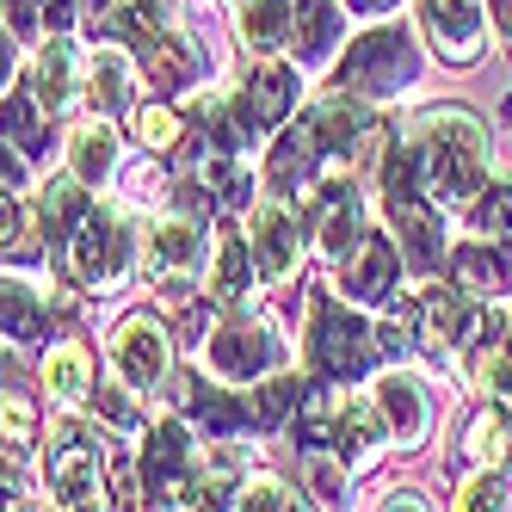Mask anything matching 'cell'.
<instances>
[{"label":"cell","mask_w":512,"mask_h":512,"mask_svg":"<svg viewBox=\"0 0 512 512\" xmlns=\"http://www.w3.org/2000/svg\"><path fill=\"white\" fill-rule=\"evenodd\" d=\"M420 167H426V198L438 210H475L488 192V130L463 105H432L408 124Z\"/></svg>","instance_id":"1"},{"label":"cell","mask_w":512,"mask_h":512,"mask_svg":"<svg viewBox=\"0 0 512 512\" xmlns=\"http://www.w3.org/2000/svg\"><path fill=\"white\" fill-rule=\"evenodd\" d=\"M303 352H309L315 383H358V377L377 364L383 340H377V327L364 321L358 309L334 303L327 290H309V334H303Z\"/></svg>","instance_id":"2"},{"label":"cell","mask_w":512,"mask_h":512,"mask_svg":"<svg viewBox=\"0 0 512 512\" xmlns=\"http://www.w3.org/2000/svg\"><path fill=\"white\" fill-rule=\"evenodd\" d=\"M105 445L81 426V420H62L44 445V482H50V500L56 512H105Z\"/></svg>","instance_id":"3"},{"label":"cell","mask_w":512,"mask_h":512,"mask_svg":"<svg viewBox=\"0 0 512 512\" xmlns=\"http://www.w3.org/2000/svg\"><path fill=\"white\" fill-rule=\"evenodd\" d=\"M303 223H309V253L327 266L352 260V247H364V192L346 167H334L303 198Z\"/></svg>","instance_id":"4"},{"label":"cell","mask_w":512,"mask_h":512,"mask_svg":"<svg viewBox=\"0 0 512 512\" xmlns=\"http://www.w3.org/2000/svg\"><path fill=\"white\" fill-rule=\"evenodd\" d=\"M198 272H204V223L192 210H173L149 229V278L173 309H198Z\"/></svg>","instance_id":"5"},{"label":"cell","mask_w":512,"mask_h":512,"mask_svg":"<svg viewBox=\"0 0 512 512\" xmlns=\"http://www.w3.org/2000/svg\"><path fill=\"white\" fill-rule=\"evenodd\" d=\"M204 358H210V371L223 377V383H260V377H272L278 364H284V340H278V327L266 315L235 309L204 340Z\"/></svg>","instance_id":"6"},{"label":"cell","mask_w":512,"mask_h":512,"mask_svg":"<svg viewBox=\"0 0 512 512\" xmlns=\"http://www.w3.org/2000/svg\"><path fill=\"white\" fill-rule=\"evenodd\" d=\"M136 469H142V488H149V500H155L161 512L192 506V494H198V482H204V463H198V445H192L186 420H161V426H149Z\"/></svg>","instance_id":"7"},{"label":"cell","mask_w":512,"mask_h":512,"mask_svg":"<svg viewBox=\"0 0 512 512\" xmlns=\"http://www.w3.org/2000/svg\"><path fill=\"white\" fill-rule=\"evenodd\" d=\"M62 266H68V284L75 290H112L130 272V216L112 204H93V216L68 241Z\"/></svg>","instance_id":"8"},{"label":"cell","mask_w":512,"mask_h":512,"mask_svg":"<svg viewBox=\"0 0 512 512\" xmlns=\"http://www.w3.org/2000/svg\"><path fill=\"white\" fill-rule=\"evenodd\" d=\"M414 81V50H408V31H364V38L346 50L340 62V93H358V99H395L401 87Z\"/></svg>","instance_id":"9"},{"label":"cell","mask_w":512,"mask_h":512,"mask_svg":"<svg viewBox=\"0 0 512 512\" xmlns=\"http://www.w3.org/2000/svg\"><path fill=\"white\" fill-rule=\"evenodd\" d=\"M112 371L124 389H161L173 377V334L155 315H124L112 327Z\"/></svg>","instance_id":"10"},{"label":"cell","mask_w":512,"mask_h":512,"mask_svg":"<svg viewBox=\"0 0 512 512\" xmlns=\"http://www.w3.org/2000/svg\"><path fill=\"white\" fill-rule=\"evenodd\" d=\"M334 161V149H327V136H321V124H315V112L309 118H297V124H284V136L272 142V155H266V179H272V192H284V198H309L315 186H321V167Z\"/></svg>","instance_id":"11"},{"label":"cell","mask_w":512,"mask_h":512,"mask_svg":"<svg viewBox=\"0 0 512 512\" xmlns=\"http://www.w3.org/2000/svg\"><path fill=\"white\" fill-rule=\"evenodd\" d=\"M247 247H253V266H260L266 284H290L303 266V229L290 216L284 198H260L247 210Z\"/></svg>","instance_id":"12"},{"label":"cell","mask_w":512,"mask_h":512,"mask_svg":"<svg viewBox=\"0 0 512 512\" xmlns=\"http://www.w3.org/2000/svg\"><path fill=\"white\" fill-rule=\"evenodd\" d=\"M414 315H420V352L432 364H457V352L475 340V297L469 290L432 284L426 297H414Z\"/></svg>","instance_id":"13"},{"label":"cell","mask_w":512,"mask_h":512,"mask_svg":"<svg viewBox=\"0 0 512 512\" xmlns=\"http://www.w3.org/2000/svg\"><path fill=\"white\" fill-rule=\"evenodd\" d=\"M297 68H290L284 56H260L253 62V75H247V87H241V118H247V130L260 136V130H278V124H290L297 118Z\"/></svg>","instance_id":"14"},{"label":"cell","mask_w":512,"mask_h":512,"mask_svg":"<svg viewBox=\"0 0 512 512\" xmlns=\"http://www.w3.org/2000/svg\"><path fill=\"white\" fill-rule=\"evenodd\" d=\"M420 19L445 62H482V44H488L482 0H420Z\"/></svg>","instance_id":"15"},{"label":"cell","mask_w":512,"mask_h":512,"mask_svg":"<svg viewBox=\"0 0 512 512\" xmlns=\"http://www.w3.org/2000/svg\"><path fill=\"white\" fill-rule=\"evenodd\" d=\"M377 445H389V420L377 408V395H334V438H327V451L346 469H364L377 457Z\"/></svg>","instance_id":"16"},{"label":"cell","mask_w":512,"mask_h":512,"mask_svg":"<svg viewBox=\"0 0 512 512\" xmlns=\"http://www.w3.org/2000/svg\"><path fill=\"white\" fill-rule=\"evenodd\" d=\"M401 247L383 241V235H364V247L346 260V297L358 309H389L395 303V290H401Z\"/></svg>","instance_id":"17"},{"label":"cell","mask_w":512,"mask_h":512,"mask_svg":"<svg viewBox=\"0 0 512 512\" xmlns=\"http://www.w3.org/2000/svg\"><path fill=\"white\" fill-rule=\"evenodd\" d=\"M253 278H260V266H253V247H247V235H235V229H216V272H210V284H204V303H210V309H223V315L247 309V297H253Z\"/></svg>","instance_id":"18"},{"label":"cell","mask_w":512,"mask_h":512,"mask_svg":"<svg viewBox=\"0 0 512 512\" xmlns=\"http://www.w3.org/2000/svg\"><path fill=\"white\" fill-rule=\"evenodd\" d=\"M377 408H383V420H389V445H401V451H414L420 438H426V426H432V408H426V389L408 377V371H383L377 377Z\"/></svg>","instance_id":"19"},{"label":"cell","mask_w":512,"mask_h":512,"mask_svg":"<svg viewBox=\"0 0 512 512\" xmlns=\"http://www.w3.org/2000/svg\"><path fill=\"white\" fill-rule=\"evenodd\" d=\"M142 50V75H149L161 93H186L198 75H204V56H198V44L186 38V31H155L149 44H136Z\"/></svg>","instance_id":"20"},{"label":"cell","mask_w":512,"mask_h":512,"mask_svg":"<svg viewBox=\"0 0 512 512\" xmlns=\"http://www.w3.org/2000/svg\"><path fill=\"white\" fill-rule=\"evenodd\" d=\"M389 223L408 241V266L438 272L445 266V229H438V204L432 198H389Z\"/></svg>","instance_id":"21"},{"label":"cell","mask_w":512,"mask_h":512,"mask_svg":"<svg viewBox=\"0 0 512 512\" xmlns=\"http://www.w3.org/2000/svg\"><path fill=\"white\" fill-rule=\"evenodd\" d=\"M68 173H75L81 186H105V179L118 173V130H112V118L68 124Z\"/></svg>","instance_id":"22"},{"label":"cell","mask_w":512,"mask_h":512,"mask_svg":"<svg viewBox=\"0 0 512 512\" xmlns=\"http://www.w3.org/2000/svg\"><path fill=\"white\" fill-rule=\"evenodd\" d=\"M31 87H38L50 118L75 105V93H81V56H75V44H68V31H56V38L38 50V62H31Z\"/></svg>","instance_id":"23"},{"label":"cell","mask_w":512,"mask_h":512,"mask_svg":"<svg viewBox=\"0 0 512 512\" xmlns=\"http://www.w3.org/2000/svg\"><path fill=\"white\" fill-rule=\"evenodd\" d=\"M44 389L62 401V408H75V401H93V352H87L81 340L50 346V358H44Z\"/></svg>","instance_id":"24"},{"label":"cell","mask_w":512,"mask_h":512,"mask_svg":"<svg viewBox=\"0 0 512 512\" xmlns=\"http://www.w3.org/2000/svg\"><path fill=\"white\" fill-rule=\"evenodd\" d=\"M235 25H241L247 50L272 56V50L290 44V31H297V0H241V19Z\"/></svg>","instance_id":"25"},{"label":"cell","mask_w":512,"mask_h":512,"mask_svg":"<svg viewBox=\"0 0 512 512\" xmlns=\"http://www.w3.org/2000/svg\"><path fill=\"white\" fill-rule=\"evenodd\" d=\"M38 216H44V235H62V247L75 241V229L93 216V198H87V186L75 173H56L50 186H44V198H38Z\"/></svg>","instance_id":"26"},{"label":"cell","mask_w":512,"mask_h":512,"mask_svg":"<svg viewBox=\"0 0 512 512\" xmlns=\"http://www.w3.org/2000/svg\"><path fill=\"white\" fill-rule=\"evenodd\" d=\"M463 457L475 463V469H506L512 463V414L500 408H482L469 426H463Z\"/></svg>","instance_id":"27"},{"label":"cell","mask_w":512,"mask_h":512,"mask_svg":"<svg viewBox=\"0 0 512 512\" xmlns=\"http://www.w3.org/2000/svg\"><path fill=\"white\" fill-rule=\"evenodd\" d=\"M44 99H38V87H31V75L25 81H13L7 87V149H19V161L25 155H44Z\"/></svg>","instance_id":"28"},{"label":"cell","mask_w":512,"mask_h":512,"mask_svg":"<svg viewBox=\"0 0 512 512\" xmlns=\"http://www.w3.org/2000/svg\"><path fill=\"white\" fill-rule=\"evenodd\" d=\"M130 87H136V62L118 44L93 50V62H87V99L99 105V112H118V105L130 99Z\"/></svg>","instance_id":"29"},{"label":"cell","mask_w":512,"mask_h":512,"mask_svg":"<svg viewBox=\"0 0 512 512\" xmlns=\"http://www.w3.org/2000/svg\"><path fill=\"white\" fill-rule=\"evenodd\" d=\"M334 44H340V7L334 0H297V62L321 68Z\"/></svg>","instance_id":"30"},{"label":"cell","mask_w":512,"mask_h":512,"mask_svg":"<svg viewBox=\"0 0 512 512\" xmlns=\"http://www.w3.org/2000/svg\"><path fill=\"white\" fill-rule=\"evenodd\" d=\"M0 321H7V352L13 346H38L44 340V297L31 284L7 278V303H0Z\"/></svg>","instance_id":"31"},{"label":"cell","mask_w":512,"mask_h":512,"mask_svg":"<svg viewBox=\"0 0 512 512\" xmlns=\"http://www.w3.org/2000/svg\"><path fill=\"white\" fill-rule=\"evenodd\" d=\"M303 401H309V389H303L297 377H266V383H260V395H253L247 408H253V426L272 432V426H284L290 414H303Z\"/></svg>","instance_id":"32"},{"label":"cell","mask_w":512,"mask_h":512,"mask_svg":"<svg viewBox=\"0 0 512 512\" xmlns=\"http://www.w3.org/2000/svg\"><path fill=\"white\" fill-rule=\"evenodd\" d=\"M192 420L216 438V445H223V438H235V432L253 426V408H247V401H235V395H223V389H204L198 408H192Z\"/></svg>","instance_id":"33"},{"label":"cell","mask_w":512,"mask_h":512,"mask_svg":"<svg viewBox=\"0 0 512 512\" xmlns=\"http://www.w3.org/2000/svg\"><path fill=\"white\" fill-rule=\"evenodd\" d=\"M0 426H7V463H19L31 451V438H38V414H31V395L13 383V371H7V408H0Z\"/></svg>","instance_id":"34"},{"label":"cell","mask_w":512,"mask_h":512,"mask_svg":"<svg viewBox=\"0 0 512 512\" xmlns=\"http://www.w3.org/2000/svg\"><path fill=\"white\" fill-rule=\"evenodd\" d=\"M451 512H506V475L500 469H475L457 482Z\"/></svg>","instance_id":"35"},{"label":"cell","mask_w":512,"mask_h":512,"mask_svg":"<svg viewBox=\"0 0 512 512\" xmlns=\"http://www.w3.org/2000/svg\"><path fill=\"white\" fill-rule=\"evenodd\" d=\"M136 136H142V149H155V155H179L186 124H179L173 105H142V112H136Z\"/></svg>","instance_id":"36"},{"label":"cell","mask_w":512,"mask_h":512,"mask_svg":"<svg viewBox=\"0 0 512 512\" xmlns=\"http://www.w3.org/2000/svg\"><path fill=\"white\" fill-rule=\"evenodd\" d=\"M457 290H469V297H482V290H494L500 278H506V266L494 260V253L482 247V241H469V247H457Z\"/></svg>","instance_id":"37"},{"label":"cell","mask_w":512,"mask_h":512,"mask_svg":"<svg viewBox=\"0 0 512 512\" xmlns=\"http://www.w3.org/2000/svg\"><path fill=\"white\" fill-rule=\"evenodd\" d=\"M475 229H482L494 247H512V186H488L482 204H475Z\"/></svg>","instance_id":"38"},{"label":"cell","mask_w":512,"mask_h":512,"mask_svg":"<svg viewBox=\"0 0 512 512\" xmlns=\"http://www.w3.org/2000/svg\"><path fill=\"white\" fill-rule=\"evenodd\" d=\"M7 260H38V223H31V204L19 192H7Z\"/></svg>","instance_id":"39"},{"label":"cell","mask_w":512,"mask_h":512,"mask_svg":"<svg viewBox=\"0 0 512 512\" xmlns=\"http://www.w3.org/2000/svg\"><path fill=\"white\" fill-rule=\"evenodd\" d=\"M303 482L315 488V500H340L346 494V463L334 451H303Z\"/></svg>","instance_id":"40"},{"label":"cell","mask_w":512,"mask_h":512,"mask_svg":"<svg viewBox=\"0 0 512 512\" xmlns=\"http://www.w3.org/2000/svg\"><path fill=\"white\" fill-rule=\"evenodd\" d=\"M112 500H118V512H149L142 500H149V488H142V469H136V457H124V451H112Z\"/></svg>","instance_id":"41"},{"label":"cell","mask_w":512,"mask_h":512,"mask_svg":"<svg viewBox=\"0 0 512 512\" xmlns=\"http://www.w3.org/2000/svg\"><path fill=\"white\" fill-rule=\"evenodd\" d=\"M93 414H99L105 426H118V432H136V408H130L124 389H99V395H93Z\"/></svg>","instance_id":"42"},{"label":"cell","mask_w":512,"mask_h":512,"mask_svg":"<svg viewBox=\"0 0 512 512\" xmlns=\"http://www.w3.org/2000/svg\"><path fill=\"white\" fill-rule=\"evenodd\" d=\"M488 346H494V352H506V358H512V297H506V303H500V309H494V327H488Z\"/></svg>","instance_id":"43"},{"label":"cell","mask_w":512,"mask_h":512,"mask_svg":"<svg viewBox=\"0 0 512 512\" xmlns=\"http://www.w3.org/2000/svg\"><path fill=\"white\" fill-rule=\"evenodd\" d=\"M488 19H494V31H500L506 50H512V0H488Z\"/></svg>","instance_id":"44"},{"label":"cell","mask_w":512,"mask_h":512,"mask_svg":"<svg viewBox=\"0 0 512 512\" xmlns=\"http://www.w3.org/2000/svg\"><path fill=\"white\" fill-rule=\"evenodd\" d=\"M7 25H13V31L31 25V0H7Z\"/></svg>","instance_id":"45"},{"label":"cell","mask_w":512,"mask_h":512,"mask_svg":"<svg viewBox=\"0 0 512 512\" xmlns=\"http://www.w3.org/2000/svg\"><path fill=\"white\" fill-rule=\"evenodd\" d=\"M383 512H426V500H420V494H389Z\"/></svg>","instance_id":"46"},{"label":"cell","mask_w":512,"mask_h":512,"mask_svg":"<svg viewBox=\"0 0 512 512\" xmlns=\"http://www.w3.org/2000/svg\"><path fill=\"white\" fill-rule=\"evenodd\" d=\"M346 7H352V13H389L395 0H346Z\"/></svg>","instance_id":"47"},{"label":"cell","mask_w":512,"mask_h":512,"mask_svg":"<svg viewBox=\"0 0 512 512\" xmlns=\"http://www.w3.org/2000/svg\"><path fill=\"white\" fill-rule=\"evenodd\" d=\"M500 124H506V130H512V93H506V99H500Z\"/></svg>","instance_id":"48"}]
</instances>
